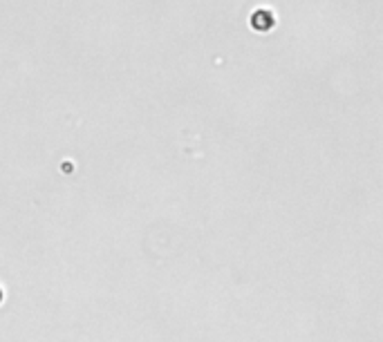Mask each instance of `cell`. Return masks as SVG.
<instances>
[{"instance_id": "cell-1", "label": "cell", "mask_w": 383, "mask_h": 342, "mask_svg": "<svg viewBox=\"0 0 383 342\" xmlns=\"http://www.w3.org/2000/svg\"><path fill=\"white\" fill-rule=\"evenodd\" d=\"M249 25L255 31H269L276 27V14L267 7H258L255 12L249 16Z\"/></svg>"}]
</instances>
